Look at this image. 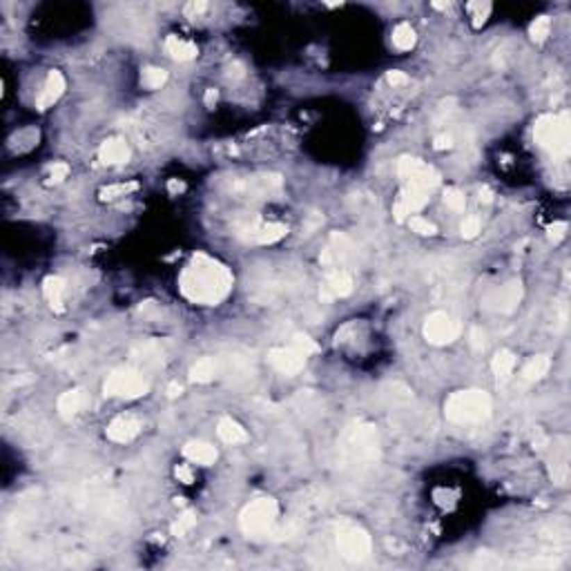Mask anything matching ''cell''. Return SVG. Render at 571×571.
Returning <instances> with one entry per match:
<instances>
[{
	"label": "cell",
	"instance_id": "obj_1",
	"mask_svg": "<svg viewBox=\"0 0 571 571\" xmlns=\"http://www.w3.org/2000/svg\"><path fill=\"white\" fill-rule=\"evenodd\" d=\"M179 290L192 304L217 306L232 290V272L208 255H195L179 277Z\"/></svg>",
	"mask_w": 571,
	"mask_h": 571
},
{
	"label": "cell",
	"instance_id": "obj_2",
	"mask_svg": "<svg viewBox=\"0 0 571 571\" xmlns=\"http://www.w3.org/2000/svg\"><path fill=\"white\" fill-rule=\"evenodd\" d=\"M491 397L480 388L458 390L444 404V415L453 424H480L491 417Z\"/></svg>",
	"mask_w": 571,
	"mask_h": 571
},
{
	"label": "cell",
	"instance_id": "obj_3",
	"mask_svg": "<svg viewBox=\"0 0 571 571\" xmlns=\"http://www.w3.org/2000/svg\"><path fill=\"white\" fill-rule=\"evenodd\" d=\"M536 143L556 158H567L571 147V121L569 112L545 114L533 125Z\"/></svg>",
	"mask_w": 571,
	"mask_h": 571
},
{
	"label": "cell",
	"instance_id": "obj_4",
	"mask_svg": "<svg viewBox=\"0 0 571 571\" xmlns=\"http://www.w3.org/2000/svg\"><path fill=\"white\" fill-rule=\"evenodd\" d=\"M344 451L355 464H375L379 460V438L373 424L359 422L344 440Z\"/></svg>",
	"mask_w": 571,
	"mask_h": 571
},
{
	"label": "cell",
	"instance_id": "obj_5",
	"mask_svg": "<svg viewBox=\"0 0 571 571\" xmlns=\"http://www.w3.org/2000/svg\"><path fill=\"white\" fill-rule=\"evenodd\" d=\"M277 522V502L272 498H259L250 502L239 515V527L248 538H263Z\"/></svg>",
	"mask_w": 571,
	"mask_h": 571
},
{
	"label": "cell",
	"instance_id": "obj_6",
	"mask_svg": "<svg viewBox=\"0 0 571 571\" xmlns=\"http://www.w3.org/2000/svg\"><path fill=\"white\" fill-rule=\"evenodd\" d=\"M337 547L340 554L351 563H364L371 556V536L353 522H342L337 527Z\"/></svg>",
	"mask_w": 571,
	"mask_h": 571
},
{
	"label": "cell",
	"instance_id": "obj_7",
	"mask_svg": "<svg viewBox=\"0 0 571 571\" xmlns=\"http://www.w3.org/2000/svg\"><path fill=\"white\" fill-rule=\"evenodd\" d=\"M397 174L406 188H415L422 192H431L433 188L440 185V172L433 165L420 161L413 156H402L397 161Z\"/></svg>",
	"mask_w": 571,
	"mask_h": 571
},
{
	"label": "cell",
	"instance_id": "obj_8",
	"mask_svg": "<svg viewBox=\"0 0 571 571\" xmlns=\"http://www.w3.org/2000/svg\"><path fill=\"white\" fill-rule=\"evenodd\" d=\"M105 395L108 397H125V399H134L141 397L150 390V382L134 368H119L114 371L108 379H105Z\"/></svg>",
	"mask_w": 571,
	"mask_h": 571
},
{
	"label": "cell",
	"instance_id": "obj_9",
	"mask_svg": "<svg viewBox=\"0 0 571 571\" xmlns=\"http://www.w3.org/2000/svg\"><path fill=\"white\" fill-rule=\"evenodd\" d=\"M460 329L458 324L451 320V315L442 313V311H436L427 317L424 322V337L429 344H436V346H447L451 342H456Z\"/></svg>",
	"mask_w": 571,
	"mask_h": 571
},
{
	"label": "cell",
	"instance_id": "obj_10",
	"mask_svg": "<svg viewBox=\"0 0 571 571\" xmlns=\"http://www.w3.org/2000/svg\"><path fill=\"white\" fill-rule=\"evenodd\" d=\"M522 295H524V288L520 281H509L500 286V288H495L493 292L486 295L484 299V306L489 311H495V313H513L518 306L522 301Z\"/></svg>",
	"mask_w": 571,
	"mask_h": 571
},
{
	"label": "cell",
	"instance_id": "obj_11",
	"mask_svg": "<svg viewBox=\"0 0 571 571\" xmlns=\"http://www.w3.org/2000/svg\"><path fill=\"white\" fill-rule=\"evenodd\" d=\"M306 357L308 355H304L299 348H295L290 344V346H283V348H272V351L268 353V362L277 373L290 377V375H297L306 366Z\"/></svg>",
	"mask_w": 571,
	"mask_h": 571
},
{
	"label": "cell",
	"instance_id": "obj_12",
	"mask_svg": "<svg viewBox=\"0 0 571 571\" xmlns=\"http://www.w3.org/2000/svg\"><path fill=\"white\" fill-rule=\"evenodd\" d=\"M143 429V422L136 417V415H119V417H114L108 429H105V436H108V440L116 442V444H128L132 442L136 436L141 433Z\"/></svg>",
	"mask_w": 571,
	"mask_h": 571
},
{
	"label": "cell",
	"instance_id": "obj_13",
	"mask_svg": "<svg viewBox=\"0 0 571 571\" xmlns=\"http://www.w3.org/2000/svg\"><path fill=\"white\" fill-rule=\"evenodd\" d=\"M429 204V192H422V190H415V188H406L399 192L395 206H393V215H395V221H404L408 219V215H415L420 213L422 208Z\"/></svg>",
	"mask_w": 571,
	"mask_h": 571
},
{
	"label": "cell",
	"instance_id": "obj_14",
	"mask_svg": "<svg viewBox=\"0 0 571 571\" xmlns=\"http://www.w3.org/2000/svg\"><path fill=\"white\" fill-rule=\"evenodd\" d=\"M353 292V277L346 270H333L322 283V299L333 301L340 297H348Z\"/></svg>",
	"mask_w": 571,
	"mask_h": 571
},
{
	"label": "cell",
	"instance_id": "obj_15",
	"mask_svg": "<svg viewBox=\"0 0 571 571\" xmlns=\"http://www.w3.org/2000/svg\"><path fill=\"white\" fill-rule=\"evenodd\" d=\"M351 252H353L351 239H348L346 235H342V232H333L329 248H326L324 255H322V263H326V266H331V268H337V266H342V263L348 261Z\"/></svg>",
	"mask_w": 571,
	"mask_h": 571
},
{
	"label": "cell",
	"instance_id": "obj_16",
	"mask_svg": "<svg viewBox=\"0 0 571 571\" xmlns=\"http://www.w3.org/2000/svg\"><path fill=\"white\" fill-rule=\"evenodd\" d=\"M99 158L105 165H119L130 158V147L125 139H108L99 147Z\"/></svg>",
	"mask_w": 571,
	"mask_h": 571
},
{
	"label": "cell",
	"instance_id": "obj_17",
	"mask_svg": "<svg viewBox=\"0 0 571 571\" xmlns=\"http://www.w3.org/2000/svg\"><path fill=\"white\" fill-rule=\"evenodd\" d=\"M63 92H65V78H63V74L56 72V69H51L47 74V81H45V88H43V94H40V99H38V110H47L51 108L60 97H63Z\"/></svg>",
	"mask_w": 571,
	"mask_h": 571
},
{
	"label": "cell",
	"instance_id": "obj_18",
	"mask_svg": "<svg viewBox=\"0 0 571 571\" xmlns=\"http://www.w3.org/2000/svg\"><path fill=\"white\" fill-rule=\"evenodd\" d=\"M183 456L192 462V464H201V467H210V464H215L217 460V449L213 444H208L204 440H192L188 442L183 447Z\"/></svg>",
	"mask_w": 571,
	"mask_h": 571
},
{
	"label": "cell",
	"instance_id": "obj_19",
	"mask_svg": "<svg viewBox=\"0 0 571 571\" xmlns=\"http://www.w3.org/2000/svg\"><path fill=\"white\" fill-rule=\"evenodd\" d=\"M85 404H88L85 390H83V388H72V390H65V393L58 397L56 408H58L60 417L72 420L74 415L78 413V411H83V406H85Z\"/></svg>",
	"mask_w": 571,
	"mask_h": 571
},
{
	"label": "cell",
	"instance_id": "obj_20",
	"mask_svg": "<svg viewBox=\"0 0 571 571\" xmlns=\"http://www.w3.org/2000/svg\"><path fill=\"white\" fill-rule=\"evenodd\" d=\"M252 235L248 237L250 241H255V243H277L279 239L286 237V232H288V228H286L283 224H252L248 228Z\"/></svg>",
	"mask_w": 571,
	"mask_h": 571
},
{
	"label": "cell",
	"instance_id": "obj_21",
	"mask_svg": "<svg viewBox=\"0 0 571 571\" xmlns=\"http://www.w3.org/2000/svg\"><path fill=\"white\" fill-rule=\"evenodd\" d=\"M165 49H167V54H170L174 60L179 63H185V60H192L197 54H199V49L197 45L192 43V40H183V38H179L176 34H170L165 40Z\"/></svg>",
	"mask_w": 571,
	"mask_h": 571
},
{
	"label": "cell",
	"instance_id": "obj_22",
	"mask_svg": "<svg viewBox=\"0 0 571 571\" xmlns=\"http://www.w3.org/2000/svg\"><path fill=\"white\" fill-rule=\"evenodd\" d=\"M217 433H219V438L224 440L226 444H243V442H248V433L246 429H243L239 422H235L232 417H221L219 420V424H217Z\"/></svg>",
	"mask_w": 571,
	"mask_h": 571
},
{
	"label": "cell",
	"instance_id": "obj_23",
	"mask_svg": "<svg viewBox=\"0 0 571 571\" xmlns=\"http://www.w3.org/2000/svg\"><path fill=\"white\" fill-rule=\"evenodd\" d=\"M219 373V362L215 357H201L199 362L190 368V379H192L195 384H208L213 382Z\"/></svg>",
	"mask_w": 571,
	"mask_h": 571
},
{
	"label": "cell",
	"instance_id": "obj_24",
	"mask_svg": "<svg viewBox=\"0 0 571 571\" xmlns=\"http://www.w3.org/2000/svg\"><path fill=\"white\" fill-rule=\"evenodd\" d=\"M43 292L45 299L54 311H63V301H65V279L51 274L43 281Z\"/></svg>",
	"mask_w": 571,
	"mask_h": 571
},
{
	"label": "cell",
	"instance_id": "obj_25",
	"mask_svg": "<svg viewBox=\"0 0 571 571\" xmlns=\"http://www.w3.org/2000/svg\"><path fill=\"white\" fill-rule=\"evenodd\" d=\"M513 368H515V355L511 351H500L495 353L493 362H491V371L495 375L500 384H504L506 379L513 375Z\"/></svg>",
	"mask_w": 571,
	"mask_h": 571
},
{
	"label": "cell",
	"instance_id": "obj_26",
	"mask_svg": "<svg viewBox=\"0 0 571 571\" xmlns=\"http://www.w3.org/2000/svg\"><path fill=\"white\" fill-rule=\"evenodd\" d=\"M549 368H552V359L547 355L531 357L522 368V379L524 382H538V379H543L549 373Z\"/></svg>",
	"mask_w": 571,
	"mask_h": 571
},
{
	"label": "cell",
	"instance_id": "obj_27",
	"mask_svg": "<svg viewBox=\"0 0 571 571\" xmlns=\"http://www.w3.org/2000/svg\"><path fill=\"white\" fill-rule=\"evenodd\" d=\"M415 40H417V34L415 29L411 27L408 23H399L395 29H393V45L399 49V51H408L415 47Z\"/></svg>",
	"mask_w": 571,
	"mask_h": 571
},
{
	"label": "cell",
	"instance_id": "obj_28",
	"mask_svg": "<svg viewBox=\"0 0 571 571\" xmlns=\"http://www.w3.org/2000/svg\"><path fill=\"white\" fill-rule=\"evenodd\" d=\"M134 190H139V183L136 181H130V183H114V185H108V188H103L99 197L101 201H114V199H121L125 195H130L134 192Z\"/></svg>",
	"mask_w": 571,
	"mask_h": 571
},
{
	"label": "cell",
	"instance_id": "obj_29",
	"mask_svg": "<svg viewBox=\"0 0 571 571\" xmlns=\"http://www.w3.org/2000/svg\"><path fill=\"white\" fill-rule=\"evenodd\" d=\"M167 81V72L161 69V67H145L143 74H141V83L147 88V90H158L163 88Z\"/></svg>",
	"mask_w": 571,
	"mask_h": 571
},
{
	"label": "cell",
	"instance_id": "obj_30",
	"mask_svg": "<svg viewBox=\"0 0 571 571\" xmlns=\"http://www.w3.org/2000/svg\"><path fill=\"white\" fill-rule=\"evenodd\" d=\"M197 527V513L195 511H183L181 515L176 518V520L172 522V536L176 538H183L185 533H190L192 529Z\"/></svg>",
	"mask_w": 571,
	"mask_h": 571
},
{
	"label": "cell",
	"instance_id": "obj_31",
	"mask_svg": "<svg viewBox=\"0 0 571 571\" xmlns=\"http://www.w3.org/2000/svg\"><path fill=\"white\" fill-rule=\"evenodd\" d=\"M549 31H552V18L549 16H540V18H536L531 27H529V34H531V38L536 40V43H545L547 36H549Z\"/></svg>",
	"mask_w": 571,
	"mask_h": 571
},
{
	"label": "cell",
	"instance_id": "obj_32",
	"mask_svg": "<svg viewBox=\"0 0 571 571\" xmlns=\"http://www.w3.org/2000/svg\"><path fill=\"white\" fill-rule=\"evenodd\" d=\"M444 204H447V208L453 210V213H462V210L467 208V197H464V192L458 188H447V192H444Z\"/></svg>",
	"mask_w": 571,
	"mask_h": 571
},
{
	"label": "cell",
	"instance_id": "obj_33",
	"mask_svg": "<svg viewBox=\"0 0 571 571\" xmlns=\"http://www.w3.org/2000/svg\"><path fill=\"white\" fill-rule=\"evenodd\" d=\"M408 226H411V230H413V232H417V235H424V237H431V235H436V232H438L436 224H431V221L424 219V217H411L408 219Z\"/></svg>",
	"mask_w": 571,
	"mask_h": 571
},
{
	"label": "cell",
	"instance_id": "obj_34",
	"mask_svg": "<svg viewBox=\"0 0 571 571\" xmlns=\"http://www.w3.org/2000/svg\"><path fill=\"white\" fill-rule=\"evenodd\" d=\"M469 12H475L473 14V27L478 29V27L484 25L486 16H489V12H491V5L489 3H471L469 5Z\"/></svg>",
	"mask_w": 571,
	"mask_h": 571
},
{
	"label": "cell",
	"instance_id": "obj_35",
	"mask_svg": "<svg viewBox=\"0 0 571 571\" xmlns=\"http://www.w3.org/2000/svg\"><path fill=\"white\" fill-rule=\"evenodd\" d=\"M292 346L299 348L304 355H313V353L320 351V346H317L308 335H301V333H297V335L292 337Z\"/></svg>",
	"mask_w": 571,
	"mask_h": 571
},
{
	"label": "cell",
	"instance_id": "obj_36",
	"mask_svg": "<svg viewBox=\"0 0 571 571\" xmlns=\"http://www.w3.org/2000/svg\"><path fill=\"white\" fill-rule=\"evenodd\" d=\"M462 237L464 239H473V237H478V232H480V219L478 217H467L462 221Z\"/></svg>",
	"mask_w": 571,
	"mask_h": 571
},
{
	"label": "cell",
	"instance_id": "obj_37",
	"mask_svg": "<svg viewBox=\"0 0 571 571\" xmlns=\"http://www.w3.org/2000/svg\"><path fill=\"white\" fill-rule=\"evenodd\" d=\"M471 567H482V569H486V567H500V560L495 558L493 554L480 552V554H478V558L473 560V565H471Z\"/></svg>",
	"mask_w": 571,
	"mask_h": 571
},
{
	"label": "cell",
	"instance_id": "obj_38",
	"mask_svg": "<svg viewBox=\"0 0 571 571\" xmlns=\"http://www.w3.org/2000/svg\"><path fill=\"white\" fill-rule=\"evenodd\" d=\"M67 174H69L67 163H54L51 165V170H49V181L58 183V181H63V179H67Z\"/></svg>",
	"mask_w": 571,
	"mask_h": 571
},
{
	"label": "cell",
	"instance_id": "obj_39",
	"mask_svg": "<svg viewBox=\"0 0 571 571\" xmlns=\"http://www.w3.org/2000/svg\"><path fill=\"white\" fill-rule=\"evenodd\" d=\"M469 337H471V346L475 348V351H482L484 344H486V342H484V340H486V335H484V331L480 329V326H473Z\"/></svg>",
	"mask_w": 571,
	"mask_h": 571
},
{
	"label": "cell",
	"instance_id": "obj_40",
	"mask_svg": "<svg viewBox=\"0 0 571 571\" xmlns=\"http://www.w3.org/2000/svg\"><path fill=\"white\" fill-rule=\"evenodd\" d=\"M565 235H567V224H565V221H558V224H554L552 228H549V239H552L554 243L563 241Z\"/></svg>",
	"mask_w": 571,
	"mask_h": 571
},
{
	"label": "cell",
	"instance_id": "obj_41",
	"mask_svg": "<svg viewBox=\"0 0 571 571\" xmlns=\"http://www.w3.org/2000/svg\"><path fill=\"white\" fill-rule=\"evenodd\" d=\"M206 9H208V3H204V0H192V3H188V5H185V16L195 18V16H199L201 12H206Z\"/></svg>",
	"mask_w": 571,
	"mask_h": 571
},
{
	"label": "cell",
	"instance_id": "obj_42",
	"mask_svg": "<svg viewBox=\"0 0 571 571\" xmlns=\"http://www.w3.org/2000/svg\"><path fill=\"white\" fill-rule=\"evenodd\" d=\"M174 473H176L179 482H183V484H190V482H192V478H195V475H192V469H190L188 464H179Z\"/></svg>",
	"mask_w": 571,
	"mask_h": 571
},
{
	"label": "cell",
	"instance_id": "obj_43",
	"mask_svg": "<svg viewBox=\"0 0 571 571\" xmlns=\"http://www.w3.org/2000/svg\"><path fill=\"white\" fill-rule=\"evenodd\" d=\"M386 81L390 83V85H404V83H408V76H406L404 72L393 69V72L386 74Z\"/></svg>",
	"mask_w": 571,
	"mask_h": 571
},
{
	"label": "cell",
	"instance_id": "obj_44",
	"mask_svg": "<svg viewBox=\"0 0 571 571\" xmlns=\"http://www.w3.org/2000/svg\"><path fill=\"white\" fill-rule=\"evenodd\" d=\"M433 143H436V150H449V147H453V136L451 134H438Z\"/></svg>",
	"mask_w": 571,
	"mask_h": 571
},
{
	"label": "cell",
	"instance_id": "obj_45",
	"mask_svg": "<svg viewBox=\"0 0 571 571\" xmlns=\"http://www.w3.org/2000/svg\"><path fill=\"white\" fill-rule=\"evenodd\" d=\"M228 76L230 78H241L243 76V65H241V63H232V65L228 67Z\"/></svg>",
	"mask_w": 571,
	"mask_h": 571
},
{
	"label": "cell",
	"instance_id": "obj_46",
	"mask_svg": "<svg viewBox=\"0 0 571 571\" xmlns=\"http://www.w3.org/2000/svg\"><path fill=\"white\" fill-rule=\"evenodd\" d=\"M217 99H219V92L217 90H208L206 92V105H208V108H215Z\"/></svg>",
	"mask_w": 571,
	"mask_h": 571
},
{
	"label": "cell",
	"instance_id": "obj_47",
	"mask_svg": "<svg viewBox=\"0 0 571 571\" xmlns=\"http://www.w3.org/2000/svg\"><path fill=\"white\" fill-rule=\"evenodd\" d=\"M167 188H170V192H176V190H179V192H181V190H183L185 185H183L181 181H174V179H172V181L167 183Z\"/></svg>",
	"mask_w": 571,
	"mask_h": 571
},
{
	"label": "cell",
	"instance_id": "obj_48",
	"mask_svg": "<svg viewBox=\"0 0 571 571\" xmlns=\"http://www.w3.org/2000/svg\"><path fill=\"white\" fill-rule=\"evenodd\" d=\"M167 395H170V397L181 395V386H179V384H170V388H167Z\"/></svg>",
	"mask_w": 571,
	"mask_h": 571
},
{
	"label": "cell",
	"instance_id": "obj_49",
	"mask_svg": "<svg viewBox=\"0 0 571 571\" xmlns=\"http://www.w3.org/2000/svg\"><path fill=\"white\" fill-rule=\"evenodd\" d=\"M433 7H436V9H449L451 5L449 3H433Z\"/></svg>",
	"mask_w": 571,
	"mask_h": 571
}]
</instances>
